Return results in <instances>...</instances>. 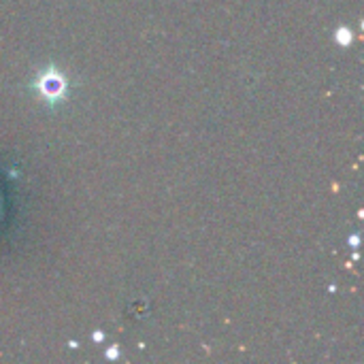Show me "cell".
<instances>
[{
	"instance_id": "1",
	"label": "cell",
	"mask_w": 364,
	"mask_h": 364,
	"mask_svg": "<svg viewBox=\"0 0 364 364\" xmlns=\"http://www.w3.org/2000/svg\"><path fill=\"white\" fill-rule=\"evenodd\" d=\"M34 90L49 107H55L64 102V98L68 96V81L62 75V70H58L55 66H47L43 73L36 75Z\"/></svg>"
},
{
	"instance_id": "2",
	"label": "cell",
	"mask_w": 364,
	"mask_h": 364,
	"mask_svg": "<svg viewBox=\"0 0 364 364\" xmlns=\"http://www.w3.org/2000/svg\"><path fill=\"white\" fill-rule=\"evenodd\" d=\"M352 38H354V34H352V30H350L348 26H339V28H337V32H335V41H337L341 47H348V45L352 43Z\"/></svg>"
},
{
	"instance_id": "3",
	"label": "cell",
	"mask_w": 364,
	"mask_h": 364,
	"mask_svg": "<svg viewBox=\"0 0 364 364\" xmlns=\"http://www.w3.org/2000/svg\"><path fill=\"white\" fill-rule=\"evenodd\" d=\"M105 356H107L109 360H117V358H119V348H117V346L109 348V350L105 352Z\"/></svg>"
},
{
	"instance_id": "4",
	"label": "cell",
	"mask_w": 364,
	"mask_h": 364,
	"mask_svg": "<svg viewBox=\"0 0 364 364\" xmlns=\"http://www.w3.org/2000/svg\"><path fill=\"white\" fill-rule=\"evenodd\" d=\"M350 245L356 250V247L360 245V237H358V235H352V237H350Z\"/></svg>"
},
{
	"instance_id": "5",
	"label": "cell",
	"mask_w": 364,
	"mask_h": 364,
	"mask_svg": "<svg viewBox=\"0 0 364 364\" xmlns=\"http://www.w3.org/2000/svg\"><path fill=\"white\" fill-rule=\"evenodd\" d=\"M102 339H105V333H100V331H96V333H94V341H96V343H100Z\"/></svg>"
}]
</instances>
